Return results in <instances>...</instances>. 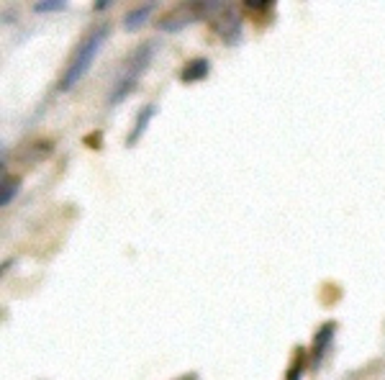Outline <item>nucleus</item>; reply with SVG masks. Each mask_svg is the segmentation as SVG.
I'll return each mask as SVG.
<instances>
[{
	"label": "nucleus",
	"instance_id": "obj_1",
	"mask_svg": "<svg viewBox=\"0 0 385 380\" xmlns=\"http://www.w3.org/2000/svg\"><path fill=\"white\" fill-rule=\"evenodd\" d=\"M106 39H108V26H98V28H92L90 34L77 44L75 54H72L67 62L65 75L59 77V90H69V88H75V85L88 75V69L92 67V62H95V57H98V51L103 49Z\"/></svg>",
	"mask_w": 385,
	"mask_h": 380
},
{
	"label": "nucleus",
	"instance_id": "obj_2",
	"mask_svg": "<svg viewBox=\"0 0 385 380\" xmlns=\"http://www.w3.org/2000/svg\"><path fill=\"white\" fill-rule=\"evenodd\" d=\"M151 54H154V44H151V42H144L142 47H136L134 54H131V57H129V62H126V67H124V72H121V77H118L116 85H113V90H110L108 106H116V103H121L126 95L131 93V88H134L136 80L142 77V72L147 69V65H149Z\"/></svg>",
	"mask_w": 385,
	"mask_h": 380
},
{
	"label": "nucleus",
	"instance_id": "obj_3",
	"mask_svg": "<svg viewBox=\"0 0 385 380\" xmlns=\"http://www.w3.org/2000/svg\"><path fill=\"white\" fill-rule=\"evenodd\" d=\"M213 31H216L221 39H227L229 44H234L239 39V28H242V18L236 16L231 8H224L221 13H216L213 18Z\"/></svg>",
	"mask_w": 385,
	"mask_h": 380
},
{
	"label": "nucleus",
	"instance_id": "obj_4",
	"mask_svg": "<svg viewBox=\"0 0 385 380\" xmlns=\"http://www.w3.org/2000/svg\"><path fill=\"white\" fill-rule=\"evenodd\" d=\"M198 18V13H195V6H180L177 10H172V13H167V16H162L157 21V28L159 31H177V28H183V26L192 24Z\"/></svg>",
	"mask_w": 385,
	"mask_h": 380
},
{
	"label": "nucleus",
	"instance_id": "obj_5",
	"mask_svg": "<svg viewBox=\"0 0 385 380\" xmlns=\"http://www.w3.org/2000/svg\"><path fill=\"white\" fill-rule=\"evenodd\" d=\"M154 113H157V106H154V103H147V106L136 113L134 126H131V131H129V136H126V147H134V144L142 139V134L147 131V126H149V121L154 119Z\"/></svg>",
	"mask_w": 385,
	"mask_h": 380
},
{
	"label": "nucleus",
	"instance_id": "obj_6",
	"mask_svg": "<svg viewBox=\"0 0 385 380\" xmlns=\"http://www.w3.org/2000/svg\"><path fill=\"white\" fill-rule=\"evenodd\" d=\"M334 329H336V324L334 321H329V324H324V327L316 331V339H313V365H318L324 360L329 345H331V339H334Z\"/></svg>",
	"mask_w": 385,
	"mask_h": 380
},
{
	"label": "nucleus",
	"instance_id": "obj_7",
	"mask_svg": "<svg viewBox=\"0 0 385 380\" xmlns=\"http://www.w3.org/2000/svg\"><path fill=\"white\" fill-rule=\"evenodd\" d=\"M151 10H154V3H142V6H134V8L124 16V28L126 31H136V28H142V26L149 21Z\"/></svg>",
	"mask_w": 385,
	"mask_h": 380
},
{
	"label": "nucleus",
	"instance_id": "obj_8",
	"mask_svg": "<svg viewBox=\"0 0 385 380\" xmlns=\"http://www.w3.org/2000/svg\"><path fill=\"white\" fill-rule=\"evenodd\" d=\"M206 75H208V60H203V57L185 62V67L180 69V80L183 83H195V80H203Z\"/></svg>",
	"mask_w": 385,
	"mask_h": 380
},
{
	"label": "nucleus",
	"instance_id": "obj_9",
	"mask_svg": "<svg viewBox=\"0 0 385 380\" xmlns=\"http://www.w3.org/2000/svg\"><path fill=\"white\" fill-rule=\"evenodd\" d=\"M295 352H298V355H295V363L290 365V370H288L285 380H301V375H303V365H306V349H303V347H298Z\"/></svg>",
	"mask_w": 385,
	"mask_h": 380
},
{
	"label": "nucleus",
	"instance_id": "obj_10",
	"mask_svg": "<svg viewBox=\"0 0 385 380\" xmlns=\"http://www.w3.org/2000/svg\"><path fill=\"white\" fill-rule=\"evenodd\" d=\"M18 185H21V180H18V178H6V180H3V195H0V203H3V206H8V203L16 198Z\"/></svg>",
	"mask_w": 385,
	"mask_h": 380
},
{
	"label": "nucleus",
	"instance_id": "obj_11",
	"mask_svg": "<svg viewBox=\"0 0 385 380\" xmlns=\"http://www.w3.org/2000/svg\"><path fill=\"white\" fill-rule=\"evenodd\" d=\"M62 8H65V0H42V3L34 6L36 13H49V10H62Z\"/></svg>",
	"mask_w": 385,
	"mask_h": 380
},
{
	"label": "nucleus",
	"instance_id": "obj_12",
	"mask_svg": "<svg viewBox=\"0 0 385 380\" xmlns=\"http://www.w3.org/2000/svg\"><path fill=\"white\" fill-rule=\"evenodd\" d=\"M108 6H110V0H98V3H95V8H98V10L108 8Z\"/></svg>",
	"mask_w": 385,
	"mask_h": 380
}]
</instances>
